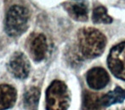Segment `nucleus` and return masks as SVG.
Instances as JSON below:
<instances>
[{"instance_id": "obj_6", "label": "nucleus", "mask_w": 125, "mask_h": 110, "mask_svg": "<svg viewBox=\"0 0 125 110\" xmlns=\"http://www.w3.org/2000/svg\"><path fill=\"white\" fill-rule=\"evenodd\" d=\"M10 72L18 79H25L30 72V63L21 52H16L10 58L8 64Z\"/></svg>"}, {"instance_id": "obj_3", "label": "nucleus", "mask_w": 125, "mask_h": 110, "mask_svg": "<svg viewBox=\"0 0 125 110\" xmlns=\"http://www.w3.org/2000/svg\"><path fill=\"white\" fill-rule=\"evenodd\" d=\"M70 104V92L63 81H54L46 92L47 110H67Z\"/></svg>"}, {"instance_id": "obj_12", "label": "nucleus", "mask_w": 125, "mask_h": 110, "mask_svg": "<svg viewBox=\"0 0 125 110\" xmlns=\"http://www.w3.org/2000/svg\"><path fill=\"white\" fill-rule=\"evenodd\" d=\"M40 97V91L38 87L32 86L26 91L24 94V106L27 110H36Z\"/></svg>"}, {"instance_id": "obj_13", "label": "nucleus", "mask_w": 125, "mask_h": 110, "mask_svg": "<svg viewBox=\"0 0 125 110\" xmlns=\"http://www.w3.org/2000/svg\"><path fill=\"white\" fill-rule=\"evenodd\" d=\"M92 21L94 24H111L113 20L108 15L107 9L105 7L97 6L93 10Z\"/></svg>"}, {"instance_id": "obj_7", "label": "nucleus", "mask_w": 125, "mask_h": 110, "mask_svg": "<svg viewBox=\"0 0 125 110\" xmlns=\"http://www.w3.org/2000/svg\"><path fill=\"white\" fill-rule=\"evenodd\" d=\"M86 81L90 88L100 90L106 86L110 81V77L105 69L101 67H94L87 72Z\"/></svg>"}, {"instance_id": "obj_9", "label": "nucleus", "mask_w": 125, "mask_h": 110, "mask_svg": "<svg viewBox=\"0 0 125 110\" xmlns=\"http://www.w3.org/2000/svg\"><path fill=\"white\" fill-rule=\"evenodd\" d=\"M16 100V91L9 85H0V110L13 107Z\"/></svg>"}, {"instance_id": "obj_8", "label": "nucleus", "mask_w": 125, "mask_h": 110, "mask_svg": "<svg viewBox=\"0 0 125 110\" xmlns=\"http://www.w3.org/2000/svg\"><path fill=\"white\" fill-rule=\"evenodd\" d=\"M65 9L72 19L77 21L85 22L88 20V7L84 3H64Z\"/></svg>"}, {"instance_id": "obj_5", "label": "nucleus", "mask_w": 125, "mask_h": 110, "mask_svg": "<svg viewBox=\"0 0 125 110\" xmlns=\"http://www.w3.org/2000/svg\"><path fill=\"white\" fill-rule=\"evenodd\" d=\"M27 49L33 60L39 62L45 58L48 51L46 36L41 33H32L26 42Z\"/></svg>"}, {"instance_id": "obj_10", "label": "nucleus", "mask_w": 125, "mask_h": 110, "mask_svg": "<svg viewBox=\"0 0 125 110\" xmlns=\"http://www.w3.org/2000/svg\"><path fill=\"white\" fill-rule=\"evenodd\" d=\"M102 95L84 91L83 97L82 110H105V107L101 102Z\"/></svg>"}, {"instance_id": "obj_1", "label": "nucleus", "mask_w": 125, "mask_h": 110, "mask_svg": "<svg viewBox=\"0 0 125 110\" xmlns=\"http://www.w3.org/2000/svg\"><path fill=\"white\" fill-rule=\"evenodd\" d=\"M106 42L105 35L95 28L83 27L77 32L78 50L86 59H94L101 55Z\"/></svg>"}, {"instance_id": "obj_11", "label": "nucleus", "mask_w": 125, "mask_h": 110, "mask_svg": "<svg viewBox=\"0 0 125 110\" xmlns=\"http://www.w3.org/2000/svg\"><path fill=\"white\" fill-rule=\"evenodd\" d=\"M125 99V90L122 87L117 86L113 91H111L108 93L102 95L101 102L104 107H109L115 103L122 102Z\"/></svg>"}, {"instance_id": "obj_4", "label": "nucleus", "mask_w": 125, "mask_h": 110, "mask_svg": "<svg viewBox=\"0 0 125 110\" xmlns=\"http://www.w3.org/2000/svg\"><path fill=\"white\" fill-rule=\"evenodd\" d=\"M107 64L116 77L125 81V42L112 48L107 58Z\"/></svg>"}, {"instance_id": "obj_2", "label": "nucleus", "mask_w": 125, "mask_h": 110, "mask_svg": "<svg viewBox=\"0 0 125 110\" xmlns=\"http://www.w3.org/2000/svg\"><path fill=\"white\" fill-rule=\"evenodd\" d=\"M29 11L21 5H14L8 10L5 18L4 28L10 36H18L23 34L28 27Z\"/></svg>"}, {"instance_id": "obj_14", "label": "nucleus", "mask_w": 125, "mask_h": 110, "mask_svg": "<svg viewBox=\"0 0 125 110\" xmlns=\"http://www.w3.org/2000/svg\"><path fill=\"white\" fill-rule=\"evenodd\" d=\"M122 110H124V109H122Z\"/></svg>"}]
</instances>
